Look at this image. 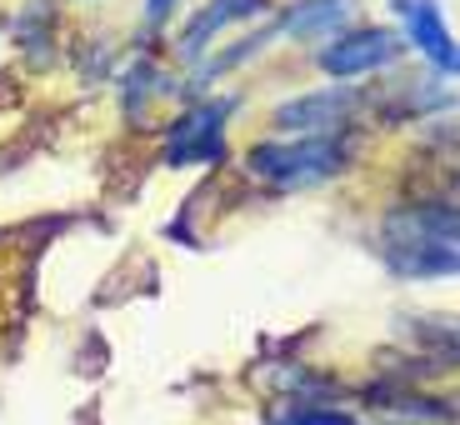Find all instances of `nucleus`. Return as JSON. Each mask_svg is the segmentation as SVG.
<instances>
[{
	"instance_id": "obj_1",
	"label": "nucleus",
	"mask_w": 460,
	"mask_h": 425,
	"mask_svg": "<svg viewBox=\"0 0 460 425\" xmlns=\"http://www.w3.org/2000/svg\"><path fill=\"white\" fill-rule=\"evenodd\" d=\"M380 251L401 280H440L460 276V220L446 216L440 206L395 210L385 220Z\"/></svg>"
},
{
	"instance_id": "obj_2",
	"label": "nucleus",
	"mask_w": 460,
	"mask_h": 425,
	"mask_svg": "<svg viewBox=\"0 0 460 425\" xmlns=\"http://www.w3.org/2000/svg\"><path fill=\"white\" fill-rule=\"evenodd\" d=\"M245 165H251V175L280 185V190H300V185H321L335 171H345V140L300 136V140H280V146H255Z\"/></svg>"
},
{
	"instance_id": "obj_3",
	"label": "nucleus",
	"mask_w": 460,
	"mask_h": 425,
	"mask_svg": "<svg viewBox=\"0 0 460 425\" xmlns=\"http://www.w3.org/2000/svg\"><path fill=\"white\" fill-rule=\"evenodd\" d=\"M401 35L380 31V25H366V31H350L341 35V40H331V46L321 50V70L325 75H335V81H350V75H370V70L391 66L395 56H401Z\"/></svg>"
},
{
	"instance_id": "obj_4",
	"label": "nucleus",
	"mask_w": 460,
	"mask_h": 425,
	"mask_svg": "<svg viewBox=\"0 0 460 425\" xmlns=\"http://www.w3.org/2000/svg\"><path fill=\"white\" fill-rule=\"evenodd\" d=\"M391 5L405 25V40H415V50L430 66H440V75H460V46H456V35H450L436 0H391Z\"/></svg>"
},
{
	"instance_id": "obj_5",
	"label": "nucleus",
	"mask_w": 460,
	"mask_h": 425,
	"mask_svg": "<svg viewBox=\"0 0 460 425\" xmlns=\"http://www.w3.org/2000/svg\"><path fill=\"white\" fill-rule=\"evenodd\" d=\"M235 111V101H210L200 111H190L181 126H171V140H165V155L171 165H196L220 155V136H226V115Z\"/></svg>"
},
{
	"instance_id": "obj_6",
	"label": "nucleus",
	"mask_w": 460,
	"mask_h": 425,
	"mask_svg": "<svg viewBox=\"0 0 460 425\" xmlns=\"http://www.w3.org/2000/svg\"><path fill=\"white\" fill-rule=\"evenodd\" d=\"M356 95L350 91H311V95H296L276 111V126L280 130H305V136H331L341 126L345 115H350Z\"/></svg>"
},
{
	"instance_id": "obj_7",
	"label": "nucleus",
	"mask_w": 460,
	"mask_h": 425,
	"mask_svg": "<svg viewBox=\"0 0 460 425\" xmlns=\"http://www.w3.org/2000/svg\"><path fill=\"white\" fill-rule=\"evenodd\" d=\"M265 11V0H206V11L190 15V25H185L181 35V50L185 56H196V50L210 46V35L220 31V25H235V21H251V15Z\"/></svg>"
},
{
	"instance_id": "obj_8",
	"label": "nucleus",
	"mask_w": 460,
	"mask_h": 425,
	"mask_svg": "<svg viewBox=\"0 0 460 425\" xmlns=\"http://www.w3.org/2000/svg\"><path fill=\"white\" fill-rule=\"evenodd\" d=\"M356 11V0H296L286 15L276 21V31H290V35H331L341 31Z\"/></svg>"
},
{
	"instance_id": "obj_9",
	"label": "nucleus",
	"mask_w": 460,
	"mask_h": 425,
	"mask_svg": "<svg viewBox=\"0 0 460 425\" xmlns=\"http://www.w3.org/2000/svg\"><path fill=\"white\" fill-rule=\"evenodd\" d=\"M265 425H356L341 411H321V405H286L280 415H270Z\"/></svg>"
},
{
	"instance_id": "obj_10",
	"label": "nucleus",
	"mask_w": 460,
	"mask_h": 425,
	"mask_svg": "<svg viewBox=\"0 0 460 425\" xmlns=\"http://www.w3.org/2000/svg\"><path fill=\"white\" fill-rule=\"evenodd\" d=\"M175 11V0H146V21H165Z\"/></svg>"
}]
</instances>
